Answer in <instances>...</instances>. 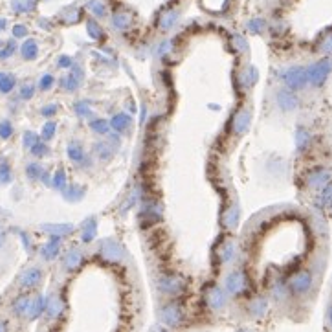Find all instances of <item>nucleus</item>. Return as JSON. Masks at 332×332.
Instances as JSON below:
<instances>
[{
  "label": "nucleus",
  "instance_id": "nucleus-1",
  "mask_svg": "<svg viewBox=\"0 0 332 332\" xmlns=\"http://www.w3.org/2000/svg\"><path fill=\"white\" fill-rule=\"evenodd\" d=\"M68 158H70L73 163H77V165H88V163H90V160L86 158L81 143H77V141H70V143H68Z\"/></svg>",
  "mask_w": 332,
  "mask_h": 332
},
{
  "label": "nucleus",
  "instance_id": "nucleus-2",
  "mask_svg": "<svg viewBox=\"0 0 332 332\" xmlns=\"http://www.w3.org/2000/svg\"><path fill=\"white\" fill-rule=\"evenodd\" d=\"M18 281H20V287L24 288L37 287V285L42 281V272H40V268H28V270L20 276Z\"/></svg>",
  "mask_w": 332,
  "mask_h": 332
},
{
  "label": "nucleus",
  "instance_id": "nucleus-3",
  "mask_svg": "<svg viewBox=\"0 0 332 332\" xmlns=\"http://www.w3.org/2000/svg\"><path fill=\"white\" fill-rule=\"evenodd\" d=\"M59 252H61V237H55V235H51L50 241L46 242L44 246H42V250H40L42 257L48 261L55 259L57 255H59Z\"/></svg>",
  "mask_w": 332,
  "mask_h": 332
},
{
  "label": "nucleus",
  "instance_id": "nucleus-4",
  "mask_svg": "<svg viewBox=\"0 0 332 332\" xmlns=\"http://www.w3.org/2000/svg\"><path fill=\"white\" fill-rule=\"evenodd\" d=\"M20 55H22L24 61H35L39 55V44L33 39L24 40V44L20 46Z\"/></svg>",
  "mask_w": 332,
  "mask_h": 332
},
{
  "label": "nucleus",
  "instance_id": "nucleus-5",
  "mask_svg": "<svg viewBox=\"0 0 332 332\" xmlns=\"http://www.w3.org/2000/svg\"><path fill=\"white\" fill-rule=\"evenodd\" d=\"M37 2L39 0H11V9L18 15L31 13L37 7Z\"/></svg>",
  "mask_w": 332,
  "mask_h": 332
},
{
  "label": "nucleus",
  "instance_id": "nucleus-6",
  "mask_svg": "<svg viewBox=\"0 0 332 332\" xmlns=\"http://www.w3.org/2000/svg\"><path fill=\"white\" fill-rule=\"evenodd\" d=\"M130 125H132V118H130L129 114H123V112L116 114V116L112 118V121H110V127H114V129L118 130V132L129 130Z\"/></svg>",
  "mask_w": 332,
  "mask_h": 332
},
{
  "label": "nucleus",
  "instance_id": "nucleus-7",
  "mask_svg": "<svg viewBox=\"0 0 332 332\" xmlns=\"http://www.w3.org/2000/svg\"><path fill=\"white\" fill-rule=\"evenodd\" d=\"M15 85H17L15 75H11V73L7 72H0V92L2 94H9L15 88Z\"/></svg>",
  "mask_w": 332,
  "mask_h": 332
},
{
  "label": "nucleus",
  "instance_id": "nucleus-8",
  "mask_svg": "<svg viewBox=\"0 0 332 332\" xmlns=\"http://www.w3.org/2000/svg\"><path fill=\"white\" fill-rule=\"evenodd\" d=\"M176 22H178V11L171 9V11H165L162 15V18H160V28H162L163 31H167V29L175 28Z\"/></svg>",
  "mask_w": 332,
  "mask_h": 332
},
{
  "label": "nucleus",
  "instance_id": "nucleus-9",
  "mask_svg": "<svg viewBox=\"0 0 332 332\" xmlns=\"http://www.w3.org/2000/svg\"><path fill=\"white\" fill-rule=\"evenodd\" d=\"M94 237H96V220L90 219V220H86L85 224H83V228H81V241L92 242Z\"/></svg>",
  "mask_w": 332,
  "mask_h": 332
},
{
  "label": "nucleus",
  "instance_id": "nucleus-10",
  "mask_svg": "<svg viewBox=\"0 0 332 332\" xmlns=\"http://www.w3.org/2000/svg\"><path fill=\"white\" fill-rule=\"evenodd\" d=\"M42 230L48 231L50 235L64 237V235H68V233L72 231V226H70V224H44V226H42Z\"/></svg>",
  "mask_w": 332,
  "mask_h": 332
},
{
  "label": "nucleus",
  "instance_id": "nucleus-11",
  "mask_svg": "<svg viewBox=\"0 0 332 332\" xmlns=\"http://www.w3.org/2000/svg\"><path fill=\"white\" fill-rule=\"evenodd\" d=\"M94 152H96V156L99 160H108V158L112 156V145L108 141H97L96 145H94Z\"/></svg>",
  "mask_w": 332,
  "mask_h": 332
},
{
  "label": "nucleus",
  "instance_id": "nucleus-12",
  "mask_svg": "<svg viewBox=\"0 0 332 332\" xmlns=\"http://www.w3.org/2000/svg\"><path fill=\"white\" fill-rule=\"evenodd\" d=\"M112 26L116 29H119V31H123V29H127L130 26V17L123 11L116 13L112 17Z\"/></svg>",
  "mask_w": 332,
  "mask_h": 332
},
{
  "label": "nucleus",
  "instance_id": "nucleus-13",
  "mask_svg": "<svg viewBox=\"0 0 332 332\" xmlns=\"http://www.w3.org/2000/svg\"><path fill=\"white\" fill-rule=\"evenodd\" d=\"M26 175H28L29 180H40L42 175H44V169H42V165L40 163H28L26 165Z\"/></svg>",
  "mask_w": 332,
  "mask_h": 332
},
{
  "label": "nucleus",
  "instance_id": "nucleus-14",
  "mask_svg": "<svg viewBox=\"0 0 332 332\" xmlns=\"http://www.w3.org/2000/svg\"><path fill=\"white\" fill-rule=\"evenodd\" d=\"M204 7L211 13H220L224 7H228V0H202Z\"/></svg>",
  "mask_w": 332,
  "mask_h": 332
},
{
  "label": "nucleus",
  "instance_id": "nucleus-15",
  "mask_svg": "<svg viewBox=\"0 0 332 332\" xmlns=\"http://www.w3.org/2000/svg\"><path fill=\"white\" fill-rule=\"evenodd\" d=\"M248 121H250V114L248 112H239L235 116V121H233V123H235V132H239V134H241V132H244V130L248 129Z\"/></svg>",
  "mask_w": 332,
  "mask_h": 332
},
{
  "label": "nucleus",
  "instance_id": "nucleus-16",
  "mask_svg": "<svg viewBox=\"0 0 332 332\" xmlns=\"http://www.w3.org/2000/svg\"><path fill=\"white\" fill-rule=\"evenodd\" d=\"M237 219H239V209H237V206H231L230 209H226L224 224L228 226V228H235V226H237Z\"/></svg>",
  "mask_w": 332,
  "mask_h": 332
},
{
  "label": "nucleus",
  "instance_id": "nucleus-17",
  "mask_svg": "<svg viewBox=\"0 0 332 332\" xmlns=\"http://www.w3.org/2000/svg\"><path fill=\"white\" fill-rule=\"evenodd\" d=\"M57 132V123L55 121H46L44 127H42V132H40V138H42V141H50L53 136H55Z\"/></svg>",
  "mask_w": 332,
  "mask_h": 332
},
{
  "label": "nucleus",
  "instance_id": "nucleus-18",
  "mask_svg": "<svg viewBox=\"0 0 332 332\" xmlns=\"http://www.w3.org/2000/svg\"><path fill=\"white\" fill-rule=\"evenodd\" d=\"M88 9H90L92 15L97 18H101L107 15V7H105V4H103L101 0H92L90 4H88Z\"/></svg>",
  "mask_w": 332,
  "mask_h": 332
},
{
  "label": "nucleus",
  "instance_id": "nucleus-19",
  "mask_svg": "<svg viewBox=\"0 0 332 332\" xmlns=\"http://www.w3.org/2000/svg\"><path fill=\"white\" fill-rule=\"evenodd\" d=\"M90 129L97 134H108V130H110V123L105 121V119H92L90 123Z\"/></svg>",
  "mask_w": 332,
  "mask_h": 332
},
{
  "label": "nucleus",
  "instance_id": "nucleus-20",
  "mask_svg": "<svg viewBox=\"0 0 332 332\" xmlns=\"http://www.w3.org/2000/svg\"><path fill=\"white\" fill-rule=\"evenodd\" d=\"M13 180V171L9 167V163H2L0 165V186H6Z\"/></svg>",
  "mask_w": 332,
  "mask_h": 332
},
{
  "label": "nucleus",
  "instance_id": "nucleus-21",
  "mask_svg": "<svg viewBox=\"0 0 332 332\" xmlns=\"http://www.w3.org/2000/svg\"><path fill=\"white\" fill-rule=\"evenodd\" d=\"M13 132H15V127H13L11 121H7V119L0 121V138L2 140H9L13 136Z\"/></svg>",
  "mask_w": 332,
  "mask_h": 332
},
{
  "label": "nucleus",
  "instance_id": "nucleus-22",
  "mask_svg": "<svg viewBox=\"0 0 332 332\" xmlns=\"http://www.w3.org/2000/svg\"><path fill=\"white\" fill-rule=\"evenodd\" d=\"M51 186L55 187V189H61V191L66 187V175H64V171L59 169L55 175L51 176Z\"/></svg>",
  "mask_w": 332,
  "mask_h": 332
},
{
  "label": "nucleus",
  "instance_id": "nucleus-23",
  "mask_svg": "<svg viewBox=\"0 0 332 332\" xmlns=\"http://www.w3.org/2000/svg\"><path fill=\"white\" fill-rule=\"evenodd\" d=\"M62 20L66 24H73L77 22V20H81V9H75V7L66 9V11L62 13Z\"/></svg>",
  "mask_w": 332,
  "mask_h": 332
},
{
  "label": "nucleus",
  "instance_id": "nucleus-24",
  "mask_svg": "<svg viewBox=\"0 0 332 332\" xmlns=\"http://www.w3.org/2000/svg\"><path fill=\"white\" fill-rule=\"evenodd\" d=\"M29 151H31V154H33V156L42 158V156H46V154L50 152V149H48V145H46V141L39 140L33 147H31V149H29Z\"/></svg>",
  "mask_w": 332,
  "mask_h": 332
},
{
  "label": "nucleus",
  "instance_id": "nucleus-25",
  "mask_svg": "<svg viewBox=\"0 0 332 332\" xmlns=\"http://www.w3.org/2000/svg\"><path fill=\"white\" fill-rule=\"evenodd\" d=\"M55 85V77L51 75V73H44L42 77L39 79V88L42 92H46V90H50L51 86Z\"/></svg>",
  "mask_w": 332,
  "mask_h": 332
},
{
  "label": "nucleus",
  "instance_id": "nucleus-26",
  "mask_svg": "<svg viewBox=\"0 0 332 332\" xmlns=\"http://www.w3.org/2000/svg\"><path fill=\"white\" fill-rule=\"evenodd\" d=\"M88 33H90L92 39H96V40L103 39V29L99 28V24L94 22V20H90V22H88Z\"/></svg>",
  "mask_w": 332,
  "mask_h": 332
},
{
  "label": "nucleus",
  "instance_id": "nucleus-27",
  "mask_svg": "<svg viewBox=\"0 0 332 332\" xmlns=\"http://www.w3.org/2000/svg\"><path fill=\"white\" fill-rule=\"evenodd\" d=\"M15 51H17V46H15V42L11 40V42L4 44V48L0 50V59H2V61H4V59H9V57L15 53Z\"/></svg>",
  "mask_w": 332,
  "mask_h": 332
},
{
  "label": "nucleus",
  "instance_id": "nucleus-28",
  "mask_svg": "<svg viewBox=\"0 0 332 332\" xmlns=\"http://www.w3.org/2000/svg\"><path fill=\"white\" fill-rule=\"evenodd\" d=\"M62 193H64V197H66L68 200H77V198H81L79 195L83 193V189L79 191V186H72V187H64Z\"/></svg>",
  "mask_w": 332,
  "mask_h": 332
},
{
  "label": "nucleus",
  "instance_id": "nucleus-29",
  "mask_svg": "<svg viewBox=\"0 0 332 332\" xmlns=\"http://www.w3.org/2000/svg\"><path fill=\"white\" fill-rule=\"evenodd\" d=\"M40 138L37 134H35V132H31V130H28V132H24V147H28V149H31V147L35 145V143H37V141H39Z\"/></svg>",
  "mask_w": 332,
  "mask_h": 332
},
{
  "label": "nucleus",
  "instance_id": "nucleus-30",
  "mask_svg": "<svg viewBox=\"0 0 332 332\" xmlns=\"http://www.w3.org/2000/svg\"><path fill=\"white\" fill-rule=\"evenodd\" d=\"M35 96V86L33 85H22L20 86V99H31Z\"/></svg>",
  "mask_w": 332,
  "mask_h": 332
},
{
  "label": "nucleus",
  "instance_id": "nucleus-31",
  "mask_svg": "<svg viewBox=\"0 0 332 332\" xmlns=\"http://www.w3.org/2000/svg\"><path fill=\"white\" fill-rule=\"evenodd\" d=\"M13 37H15V39H24V37H28V28H26L24 24H17V26L13 28Z\"/></svg>",
  "mask_w": 332,
  "mask_h": 332
},
{
  "label": "nucleus",
  "instance_id": "nucleus-32",
  "mask_svg": "<svg viewBox=\"0 0 332 332\" xmlns=\"http://www.w3.org/2000/svg\"><path fill=\"white\" fill-rule=\"evenodd\" d=\"M75 112H77L79 116H90V108H88V105H86L85 101H81V103H75Z\"/></svg>",
  "mask_w": 332,
  "mask_h": 332
},
{
  "label": "nucleus",
  "instance_id": "nucleus-33",
  "mask_svg": "<svg viewBox=\"0 0 332 332\" xmlns=\"http://www.w3.org/2000/svg\"><path fill=\"white\" fill-rule=\"evenodd\" d=\"M55 112H57V105H46V107L40 110V114H42V116H46V118L53 116Z\"/></svg>",
  "mask_w": 332,
  "mask_h": 332
},
{
  "label": "nucleus",
  "instance_id": "nucleus-34",
  "mask_svg": "<svg viewBox=\"0 0 332 332\" xmlns=\"http://www.w3.org/2000/svg\"><path fill=\"white\" fill-rule=\"evenodd\" d=\"M59 68H72V59L68 55H62L59 57V64H57Z\"/></svg>",
  "mask_w": 332,
  "mask_h": 332
},
{
  "label": "nucleus",
  "instance_id": "nucleus-35",
  "mask_svg": "<svg viewBox=\"0 0 332 332\" xmlns=\"http://www.w3.org/2000/svg\"><path fill=\"white\" fill-rule=\"evenodd\" d=\"M248 28H250V31H255V33H259L261 29H263V20H259V18H257V20H252Z\"/></svg>",
  "mask_w": 332,
  "mask_h": 332
},
{
  "label": "nucleus",
  "instance_id": "nucleus-36",
  "mask_svg": "<svg viewBox=\"0 0 332 332\" xmlns=\"http://www.w3.org/2000/svg\"><path fill=\"white\" fill-rule=\"evenodd\" d=\"M4 242H6V231H4V228L0 226V248L4 246Z\"/></svg>",
  "mask_w": 332,
  "mask_h": 332
},
{
  "label": "nucleus",
  "instance_id": "nucleus-37",
  "mask_svg": "<svg viewBox=\"0 0 332 332\" xmlns=\"http://www.w3.org/2000/svg\"><path fill=\"white\" fill-rule=\"evenodd\" d=\"M7 28V20L6 18H0V31H4Z\"/></svg>",
  "mask_w": 332,
  "mask_h": 332
},
{
  "label": "nucleus",
  "instance_id": "nucleus-38",
  "mask_svg": "<svg viewBox=\"0 0 332 332\" xmlns=\"http://www.w3.org/2000/svg\"><path fill=\"white\" fill-rule=\"evenodd\" d=\"M2 48H4V42H2V40H0V50H2Z\"/></svg>",
  "mask_w": 332,
  "mask_h": 332
}]
</instances>
